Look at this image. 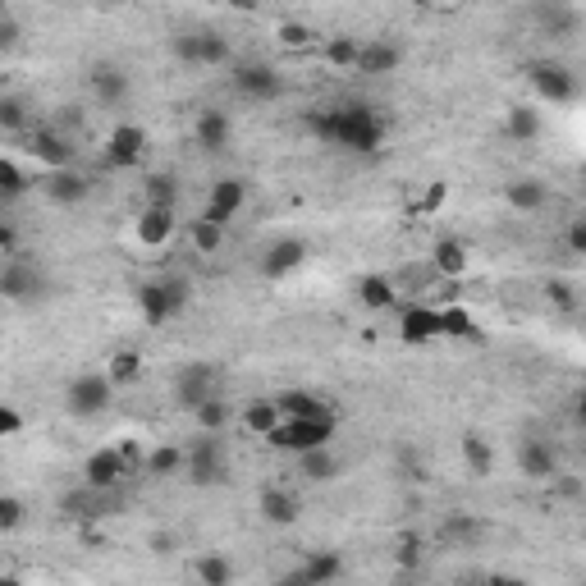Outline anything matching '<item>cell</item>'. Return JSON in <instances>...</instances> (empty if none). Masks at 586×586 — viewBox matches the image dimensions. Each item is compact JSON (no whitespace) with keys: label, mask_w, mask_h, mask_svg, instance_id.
<instances>
[{"label":"cell","mask_w":586,"mask_h":586,"mask_svg":"<svg viewBox=\"0 0 586 586\" xmlns=\"http://www.w3.org/2000/svg\"><path fill=\"white\" fill-rule=\"evenodd\" d=\"M303 129L326 147H344V152H380V142L390 133L385 115L367 101H344V106H312L303 110Z\"/></svg>","instance_id":"6da1fadb"},{"label":"cell","mask_w":586,"mask_h":586,"mask_svg":"<svg viewBox=\"0 0 586 586\" xmlns=\"http://www.w3.org/2000/svg\"><path fill=\"white\" fill-rule=\"evenodd\" d=\"M188 298H193V284L184 275H161V280L138 289V312L147 326H165V321H174V316L184 312Z\"/></svg>","instance_id":"7a4b0ae2"},{"label":"cell","mask_w":586,"mask_h":586,"mask_svg":"<svg viewBox=\"0 0 586 586\" xmlns=\"http://www.w3.org/2000/svg\"><path fill=\"white\" fill-rule=\"evenodd\" d=\"M170 51H174V60L188 65V69H220V65H229V55H234L216 28H188V33H174Z\"/></svg>","instance_id":"3957f363"},{"label":"cell","mask_w":586,"mask_h":586,"mask_svg":"<svg viewBox=\"0 0 586 586\" xmlns=\"http://www.w3.org/2000/svg\"><path fill=\"white\" fill-rule=\"evenodd\" d=\"M110 399H115V380L106 371H83V376H74L65 385V413L78 417V422L101 417L110 408Z\"/></svg>","instance_id":"277c9868"},{"label":"cell","mask_w":586,"mask_h":586,"mask_svg":"<svg viewBox=\"0 0 586 586\" xmlns=\"http://www.w3.org/2000/svg\"><path fill=\"white\" fill-rule=\"evenodd\" d=\"M330 440H335V417H316V422H280L266 445L280 449V454L303 458V454H316V449H330Z\"/></svg>","instance_id":"5b68a950"},{"label":"cell","mask_w":586,"mask_h":586,"mask_svg":"<svg viewBox=\"0 0 586 586\" xmlns=\"http://www.w3.org/2000/svg\"><path fill=\"white\" fill-rule=\"evenodd\" d=\"M193 486H220L229 481V449L220 435H197L188 445V472H184Z\"/></svg>","instance_id":"8992f818"},{"label":"cell","mask_w":586,"mask_h":586,"mask_svg":"<svg viewBox=\"0 0 586 586\" xmlns=\"http://www.w3.org/2000/svg\"><path fill=\"white\" fill-rule=\"evenodd\" d=\"M211 399H220V371L211 367V362H188V367H179V376H174V403H179L184 413H197V408Z\"/></svg>","instance_id":"52a82bcc"},{"label":"cell","mask_w":586,"mask_h":586,"mask_svg":"<svg viewBox=\"0 0 586 586\" xmlns=\"http://www.w3.org/2000/svg\"><path fill=\"white\" fill-rule=\"evenodd\" d=\"M229 83H234V92H239V97L257 101V106L284 97V74L275 65H266V60H243V65H234Z\"/></svg>","instance_id":"ba28073f"},{"label":"cell","mask_w":586,"mask_h":586,"mask_svg":"<svg viewBox=\"0 0 586 586\" xmlns=\"http://www.w3.org/2000/svg\"><path fill=\"white\" fill-rule=\"evenodd\" d=\"M46 289H51V284H46V271L37 261L14 257L0 266V293H5V303H14V307L37 303V298H46Z\"/></svg>","instance_id":"9c48e42d"},{"label":"cell","mask_w":586,"mask_h":586,"mask_svg":"<svg viewBox=\"0 0 586 586\" xmlns=\"http://www.w3.org/2000/svg\"><path fill=\"white\" fill-rule=\"evenodd\" d=\"M527 78H532L536 97L550 101V106H568V101L577 97V78L568 65H559V60H536L532 69H527Z\"/></svg>","instance_id":"30bf717a"},{"label":"cell","mask_w":586,"mask_h":586,"mask_svg":"<svg viewBox=\"0 0 586 586\" xmlns=\"http://www.w3.org/2000/svg\"><path fill=\"white\" fill-rule=\"evenodd\" d=\"M133 467H129V458L120 454V445H106V449H97V454H87V463H83V481L92 490H115L124 477H129Z\"/></svg>","instance_id":"8fae6325"},{"label":"cell","mask_w":586,"mask_h":586,"mask_svg":"<svg viewBox=\"0 0 586 586\" xmlns=\"http://www.w3.org/2000/svg\"><path fill=\"white\" fill-rule=\"evenodd\" d=\"M142 156H147V129H138V124H115L106 138V165L133 170V165H142Z\"/></svg>","instance_id":"7c38bea8"},{"label":"cell","mask_w":586,"mask_h":586,"mask_svg":"<svg viewBox=\"0 0 586 586\" xmlns=\"http://www.w3.org/2000/svg\"><path fill=\"white\" fill-rule=\"evenodd\" d=\"M37 188L51 197L55 207H78V202L92 197V179H87L83 170H46L42 179H37Z\"/></svg>","instance_id":"4fadbf2b"},{"label":"cell","mask_w":586,"mask_h":586,"mask_svg":"<svg viewBox=\"0 0 586 586\" xmlns=\"http://www.w3.org/2000/svg\"><path fill=\"white\" fill-rule=\"evenodd\" d=\"M243 207H248V188H243V179H234V174H229V179H216V184H211L207 211H202V216L216 220V225H229V220L239 216Z\"/></svg>","instance_id":"5bb4252c"},{"label":"cell","mask_w":586,"mask_h":586,"mask_svg":"<svg viewBox=\"0 0 586 586\" xmlns=\"http://www.w3.org/2000/svg\"><path fill=\"white\" fill-rule=\"evenodd\" d=\"M518 467H522V477L550 481V477H559V454H554L550 440L527 435V440H518Z\"/></svg>","instance_id":"9a60e30c"},{"label":"cell","mask_w":586,"mask_h":586,"mask_svg":"<svg viewBox=\"0 0 586 586\" xmlns=\"http://www.w3.org/2000/svg\"><path fill=\"white\" fill-rule=\"evenodd\" d=\"M403 65V46L394 37H367L358 51V74L380 78V74H394Z\"/></svg>","instance_id":"2e32d148"},{"label":"cell","mask_w":586,"mask_h":586,"mask_svg":"<svg viewBox=\"0 0 586 586\" xmlns=\"http://www.w3.org/2000/svg\"><path fill=\"white\" fill-rule=\"evenodd\" d=\"M193 142L207 156H220L229 142H234V120H229L225 110H202L193 120Z\"/></svg>","instance_id":"e0dca14e"},{"label":"cell","mask_w":586,"mask_h":586,"mask_svg":"<svg viewBox=\"0 0 586 586\" xmlns=\"http://www.w3.org/2000/svg\"><path fill=\"white\" fill-rule=\"evenodd\" d=\"M28 152L37 156V161L46 165V170H74V156H78V147L65 138L60 129H37L33 133V147Z\"/></svg>","instance_id":"ac0fdd59"},{"label":"cell","mask_w":586,"mask_h":586,"mask_svg":"<svg viewBox=\"0 0 586 586\" xmlns=\"http://www.w3.org/2000/svg\"><path fill=\"white\" fill-rule=\"evenodd\" d=\"M303 261H307L303 239H275L271 248L261 252V275H266V280H284V275H293Z\"/></svg>","instance_id":"d6986e66"},{"label":"cell","mask_w":586,"mask_h":586,"mask_svg":"<svg viewBox=\"0 0 586 586\" xmlns=\"http://www.w3.org/2000/svg\"><path fill=\"white\" fill-rule=\"evenodd\" d=\"M257 509H261V518L271 522V527H293V522L303 518V500H298L293 490H284V486H266V490H261Z\"/></svg>","instance_id":"ffe728a7"},{"label":"cell","mask_w":586,"mask_h":586,"mask_svg":"<svg viewBox=\"0 0 586 586\" xmlns=\"http://www.w3.org/2000/svg\"><path fill=\"white\" fill-rule=\"evenodd\" d=\"M92 92H97L101 106L110 110H120L124 101H129V74H124L120 65H110V60H101V65H92Z\"/></svg>","instance_id":"44dd1931"},{"label":"cell","mask_w":586,"mask_h":586,"mask_svg":"<svg viewBox=\"0 0 586 586\" xmlns=\"http://www.w3.org/2000/svg\"><path fill=\"white\" fill-rule=\"evenodd\" d=\"M275 403H280L284 422H316V417H335L326 399H316V394H307V390H284Z\"/></svg>","instance_id":"7402d4cb"},{"label":"cell","mask_w":586,"mask_h":586,"mask_svg":"<svg viewBox=\"0 0 586 586\" xmlns=\"http://www.w3.org/2000/svg\"><path fill=\"white\" fill-rule=\"evenodd\" d=\"M152 481H170V477H184L188 472V449L184 445H156L147 454V467H142Z\"/></svg>","instance_id":"603a6c76"},{"label":"cell","mask_w":586,"mask_h":586,"mask_svg":"<svg viewBox=\"0 0 586 586\" xmlns=\"http://www.w3.org/2000/svg\"><path fill=\"white\" fill-rule=\"evenodd\" d=\"M504 202H509L513 211H541L545 202H550V188H545L541 179H532V174H522V179H509V184H504Z\"/></svg>","instance_id":"cb8c5ba5"},{"label":"cell","mask_w":586,"mask_h":586,"mask_svg":"<svg viewBox=\"0 0 586 586\" xmlns=\"http://www.w3.org/2000/svg\"><path fill=\"white\" fill-rule=\"evenodd\" d=\"M298 573H303L312 586H330V582H339V573H344V559H339V550H307Z\"/></svg>","instance_id":"d4e9b609"},{"label":"cell","mask_w":586,"mask_h":586,"mask_svg":"<svg viewBox=\"0 0 586 586\" xmlns=\"http://www.w3.org/2000/svg\"><path fill=\"white\" fill-rule=\"evenodd\" d=\"M138 239L147 248H165L174 239V207H147L138 216Z\"/></svg>","instance_id":"484cf974"},{"label":"cell","mask_w":586,"mask_h":586,"mask_svg":"<svg viewBox=\"0 0 586 586\" xmlns=\"http://www.w3.org/2000/svg\"><path fill=\"white\" fill-rule=\"evenodd\" d=\"M458 449H463V463L477 481H486L490 472H495V449H490V440L481 431H467L463 440H458Z\"/></svg>","instance_id":"4316f807"},{"label":"cell","mask_w":586,"mask_h":586,"mask_svg":"<svg viewBox=\"0 0 586 586\" xmlns=\"http://www.w3.org/2000/svg\"><path fill=\"white\" fill-rule=\"evenodd\" d=\"M339 472H344V463H339L335 449H316V454L298 458V477L312 481V486H326V481H335Z\"/></svg>","instance_id":"83f0119b"},{"label":"cell","mask_w":586,"mask_h":586,"mask_svg":"<svg viewBox=\"0 0 586 586\" xmlns=\"http://www.w3.org/2000/svg\"><path fill=\"white\" fill-rule=\"evenodd\" d=\"M403 339H440V307H408L403 312Z\"/></svg>","instance_id":"f1b7e54d"},{"label":"cell","mask_w":586,"mask_h":586,"mask_svg":"<svg viewBox=\"0 0 586 586\" xmlns=\"http://www.w3.org/2000/svg\"><path fill=\"white\" fill-rule=\"evenodd\" d=\"M280 422H284V413H280V403H275V399H252L248 408H243V426H248V431H257L261 440H271V431Z\"/></svg>","instance_id":"f546056e"},{"label":"cell","mask_w":586,"mask_h":586,"mask_svg":"<svg viewBox=\"0 0 586 586\" xmlns=\"http://www.w3.org/2000/svg\"><path fill=\"white\" fill-rule=\"evenodd\" d=\"M504 133H509L513 142L541 138V110H536V106H513L509 115H504Z\"/></svg>","instance_id":"4dcf8cb0"},{"label":"cell","mask_w":586,"mask_h":586,"mask_svg":"<svg viewBox=\"0 0 586 586\" xmlns=\"http://www.w3.org/2000/svg\"><path fill=\"white\" fill-rule=\"evenodd\" d=\"M193 577H197V586H234V564H229L225 554H202L193 564Z\"/></svg>","instance_id":"1f68e13d"},{"label":"cell","mask_w":586,"mask_h":586,"mask_svg":"<svg viewBox=\"0 0 586 586\" xmlns=\"http://www.w3.org/2000/svg\"><path fill=\"white\" fill-rule=\"evenodd\" d=\"M536 23H541L550 37H573L582 19H577V10H568V5H541V10H536Z\"/></svg>","instance_id":"d6a6232c"},{"label":"cell","mask_w":586,"mask_h":586,"mask_svg":"<svg viewBox=\"0 0 586 586\" xmlns=\"http://www.w3.org/2000/svg\"><path fill=\"white\" fill-rule=\"evenodd\" d=\"M193 417H197V431H202V435H225V426L234 422V408H229L225 394H220V399L202 403V408H197Z\"/></svg>","instance_id":"836d02e7"},{"label":"cell","mask_w":586,"mask_h":586,"mask_svg":"<svg viewBox=\"0 0 586 586\" xmlns=\"http://www.w3.org/2000/svg\"><path fill=\"white\" fill-rule=\"evenodd\" d=\"M431 261H435V271L440 275H463L467 271V248L458 239H440L431 252Z\"/></svg>","instance_id":"e575fe53"},{"label":"cell","mask_w":586,"mask_h":586,"mask_svg":"<svg viewBox=\"0 0 586 586\" xmlns=\"http://www.w3.org/2000/svg\"><path fill=\"white\" fill-rule=\"evenodd\" d=\"M188 239H193V248L202 252V257H211V252H220V243H225V225H216V220L197 216L193 225H188Z\"/></svg>","instance_id":"d590c367"},{"label":"cell","mask_w":586,"mask_h":586,"mask_svg":"<svg viewBox=\"0 0 586 586\" xmlns=\"http://www.w3.org/2000/svg\"><path fill=\"white\" fill-rule=\"evenodd\" d=\"M358 303L371 307V312H380V307H394V284L385 280V275H367V280L358 284Z\"/></svg>","instance_id":"8d00e7d4"},{"label":"cell","mask_w":586,"mask_h":586,"mask_svg":"<svg viewBox=\"0 0 586 586\" xmlns=\"http://www.w3.org/2000/svg\"><path fill=\"white\" fill-rule=\"evenodd\" d=\"M33 184H37V179H28L19 161H10V156L0 161V197H5V202H14V197H23V193H28V188H33Z\"/></svg>","instance_id":"74e56055"},{"label":"cell","mask_w":586,"mask_h":586,"mask_svg":"<svg viewBox=\"0 0 586 586\" xmlns=\"http://www.w3.org/2000/svg\"><path fill=\"white\" fill-rule=\"evenodd\" d=\"M106 376L115 380V385H133V380L142 376V358L133 353V348H120V353H110V362H106Z\"/></svg>","instance_id":"f35d334b"},{"label":"cell","mask_w":586,"mask_h":586,"mask_svg":"<svg viewBox=\"0 0 586 586\" xmlns=\"http://www.w3.org/2000/svg\"><path fill=\"white\" fill-rule=\"evenodd\" d=\"M358 51H362L358 37H330V42H326V65H335V69H358Z\"/></svg>","instance_id":"ab89813d"},{"label":"cell","mask_w":586,"mask_h":586,"mask_svg":"<svg viewBox=\"0 0 586 586\" xmlns=\"http://www.w3.org/2000/svg\"><path fill=\"white\" fill-rule=\"evenodd\" d=\"M0 129L5 133L28 129V101H23L19 92H5V97H0Z\"/></svg>","instance_id":"60d3db41"},{"label":"cell","mask_w":586,"mask_h":586,"mask_svg":"<svg viewBox=\"0 0 586 586\" xmlns=\"http://www.w3.org/2000/svg\"><path fill=\"white\" fill-rule=\"evenodd\" d=\"M142 193H147V207H174V174H165V170H156V174H147V184H142Z\"/></svg>","instance_id":"b9f144b4"},{"label":"cell","mask_w":586,"mask_h":586,"mask_svg":"<svg viewBox=\"0 0 586 586\" xmlns=\"http://www.w3.org/2000/svg\"><path fill=\"white\" fill-rule=\"evenodd\" d=\"M440 335L467 339V335H477V326H472V316L463 307H440Z\"/></svg>","instance_id":"7bdbcfd3"},{"label":"cell","mask_w":586,"mask_h":586,"mask_svg":"<svg viewBox=\"0 0 586 586\" xmlns=\"http://www.w3.org/2000/svg\"><path fill=\"white\" fill-rule=\"evenodd\" d=\"M440 532H445L449 541H477V536H481V522L472 518V513H449Z\"/></svg>","instance_id":"ee69618b"},{"label":"cell","mask_w":586,"mask_h":586,"mask_svg":"<svg viewBox=\"0 0 586 586\" xmlns=\"http://www.w3.org/2000/svg\"><path fill=\"white\" fill-rule=\"evenodd\" d=\"M28 509H23L19 495H0V532H19Z\"/></svg>","instance_id":"f6af8a7d"},{"label":"cell","mask_w":586,"mask_h":586,"mask_svg":"<svg viewBox=\"0 0 586 586\" xmlns=\"http://www.w3.org/2000/svg\"><path fill=\"white\" fill-rule=\"evenodd\" d=\"M19 37H23V28H19V19H14V10L10 5H0V51H14Z\"/></svg>","instance_id":"bcb514c9"},{"label":"cell","mask_w":586,"mask_h":586,"mask_svg":"<svg viewBox=\"0 0 586 586\" xmlns=\"http://www.w3.org/2000/svg\"><path fill=\"white\" fill-rule=\"evenodd\" d=\"M23 431V413L14 403H0V440H14Z\"/></svg>","instance_id":"7dc6e473"},{"label":"cell","mask_w":586,"mask_h":586,"mask_svg":"<svg viewBox=\"0 0 586 586\" xmlns=\"http://www.w3.org/2000/svg\"><path fill=\"white\" fill-rule=\"evenodd\" d=\"M280 37H284V46H307L312 42V28H307V23H284Z\"/></svg>","instance_id":"c3c4849f"},{"label":"cell","mask_w":586,"mask_h":586,"mask_svg":"<svg viewBox=\"0 0 586 586\" xmlns=\"http://www.w3.org/2000/svg\"><path fill=\"white\" fill-rule=\"evenodd\" d=\"M0 257H5V261L19 257V229H14V225H0Z\"/></svg>","instance_id":"681fc988"},{"label":"cell","mask_w":586,"mask_h":586,"mask_svg":"<svg viewBox=\"0 0 586 586\" xmlns=\"http://www.w3.org/2000/svg\"><path fill=\"white\" fill-rule=\"evenodd\" d=\"M417 559H422V541H417V536H403V541H399V564L413 568Z\"/></svg>","instance_id":"f907efd6"},{"label":"cell","mask_w":586,"mask_h":586,"mask_svg":"<svg viewBox=\"0 0 586 586\" xmlns=\"http://www.w3.org/2000/svg\"><path fill=\"white\" fill-rule=\"evenodd\" d=\"M568 248H573V252H582V257H586V216L568 225Z\"/></svg>","instance_id":"816d5d0a"},{"label":"cell","mask_w":586,"mask_h":586,"mask_svg":"<svg viewBox=\"0 0 586 586\" xmlns=\"http://www.w3.org/2000/svg\"><path fill=\"white\" fill-rule=\"evenodd\" d=\"M545 293H550L559 307H573V289H568L564 280H550V284H545Z\"/></svg>","instance_id":"f5cc1de1"},{"label":"cell","mask_w":586,"mask_h":586,"mask_svg":"<svg viewBox=\"0 0 586 586\" xmlns=\"http://www.w3.org/2000/svg\"><path fill=\"white\" fill-rule=\"evenodd\" d=\"M147 545H152V554H161V559H165V554H174V550H179V541H174L170 532H156Z\"/></svg>","instance_id":"db71d44e"},{"label":"cell","mask_w":586,"mask_h":586,"mask_svg":"<svg viewBox=\"0 0 586 586\" xmlns=\"http://www.w3.org/2000/svg\"><path fill=\"white\" fill-rule=\"evenodd\" d=\"M445 197H449V188H445V184H431V188H426V197H422V207H426V211L445 207Z\"/></svg>","instance_id":"11a10c76"},{"label":"cell","mask_w":586,"mask_h":586,"mask_svg":"<svg viewBox=\"0 0 586 586\" xmlns=\"http://www.w3.org/2000/svg\"><path fill=\"white\" fill-rule=\"evenodd\" d=\"M486 586H527V577H513V573H490Z\"/></svg>","instance_id":"9f6ffc18"},{"label":"cell","mask_w":586,"mask_h":586,"mask_svg":"<svg viewBox=\"0 0 586 586\" xmlns=\"http://www.w3.org/2000/svg\"><path fill=\"white\" fill-rule=\"evenodd\" d=\"M275 586H312V582H307V577L298 573V568H293V573H289V577H280V582H275Z\"/></svg>","instance_id":"6f0895ef"},{"label":"cell","mask_w":586,"mask_h":586,"mask_svg":"<svg viewBox=\"0 0 586 586\" xmlns=\"http://www.w3.org/2000/svg\"><path fill=\"white\" fill-rule=\"evenodd\" d=\"M577 422H586V390L577 394Z\"/></svg>","instance_id":"680465c9"},{"label":"cell","mask_w":586,"mask_h":586,"mask_svg":"<svg viewBox=\"0 0 586 586\" xmlns=\"http://www.w3.org/2000/svg\"><path fill=\"white\" fill-rule=\"evenodd\" d=\"M0 586H23V582H19V577H0Z\"/></svg>","instance_id":"91938a15"}]
</instances>
